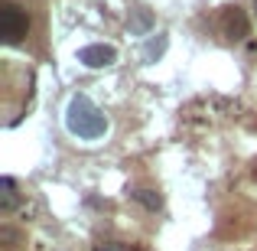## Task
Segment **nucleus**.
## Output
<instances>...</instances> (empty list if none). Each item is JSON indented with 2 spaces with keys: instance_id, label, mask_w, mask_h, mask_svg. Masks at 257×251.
Masks as SVG:
<instances>
[{
  "instance_id": "nucleus-1",
  "label": "nucleus",
  "mask_w": 257,
  "mask_h": 251,
  "mask_svg": "<svg viewBox=\"0 0 257 251\" xmlns=\"http://www.w3.org/2000/svg\"><path fill=\"white\" fill-rule=\"evenodd\" d=\"M65 127L72 137L78 140H101L107 134V118L101 114V108L85 95H72L69 108H65Z\"/></svg>"
},
{
  "instance_id": "nucleus-2",
  "label": "nucleus",
  "mask_w": 257,
  "mask_h": 251,
  "mask_svg": "<svg viewBox=\"0 0 257 251\" xmlns=\"http://www.w3.org/2000/svg\"><path fill=\"white\" fill-rule=\"evenodd\" d=\"M0 30H4L7 46L23 43V36L30 33V13L20 4H13V0H4V4H0Z\"/></svg>"
},
{
  "instance_id": "nucleus-3",
  "label": "nucleus",
  "mask_w": 257,
  "mask_h": 251,
  "mask_svg": "<svg viewBox=\"0 0 257 251\" xmlns=\"http://www.w3.org/2000/svg\"><path fill=\"white\" fill-rule=\"evenodd\" d=\"M215 30H218V36L238 43V39H244L251 33V20H247V13L241 7H221L218 17H215Z\"/></svg>"
},
{
  "instance_id": "nucleus-4",
  "label": "nucleus",
  "mask_w": 257,
  "mask_h": 251,
  "mask_svg": "<svg viewBox=\"0 0 257 251\" xmlns=\"http://www.w3.org/2000/svg\"><path fill=\"white\" fill-rule=\"evenodd\" d=\"M78 62L88 65V69H104V65L117 62V49H114V46H104V43H91V46H85V49H78Z\"/></svg>"
},
{
  "instance_id": "nucleus-5",
  "label": "nucleus",
  "mask_w": 257,
  "mask_h": 251,
  "mask_svg": "<svg viewBox=\"0 0 257 251\" xmlns=\"http://www.w3.org/2000/svg\"><path fill=\"white\" fill-rule=\"evenodd\" d=\"M13 206H17V183H13V176H4L0 180V212L10 215Z\"/></svg>"
},
{
  "instance_id": "nucleus-6",
  "label": "nucleus",
  "mask_w": 257,
  "mask_h": 251,
  "mask_svg": "<svg viewBox=\"0 0 257 251\" xmlns=\"http://www.w3.org/2000/svg\"><path fill=\"white\" fill-rule=\"evenodd\" d=\"M131 33H147L153 26V13L147 10V7H137V10H134V17H131Z\"/></svg>"
},
{
  "instance_id": "nucleus-7",
  "label": "nucleus",
  "mask_w": 257,
  "mask_h": 251,
  "mask_svg": "<svg viewBox=\"0 0 257 251\" xmlns=\"http://www.w3.org/2000/svg\"><path fill=\"white\" fill-rule=\"evenodd\" d=\"M134 199H137L140 206H147L150 212H157V209H163V196H160L157 189H137V193H134Z\"/></svg>"
},
{
  "instance_id": "nucleus-8",
  "label": "nucleus",
  "mask_w": 257,
  "mask_h": 251,
  "mask_svg": "<svg viewBox=\"0 0 257 251\" xmlns=\"http://www.w3.org/2000/svg\"><path fill=\"white\" fill-rule=\"evenodd\" d=\"M0 245H4V251H17L20 245H23V235H20L17 228L4 225V228H0Z\"/></svg>"
},
{
  "instance_id": "nucleus-9",
  "label": "nucleus",
  "mask_w": 257,
  "mask_h": 251,
  "mask_svg": "<svg viewBox=\"0 0 257 251\" xmlns=\"http://www.w3.org/2000/svg\"><path fill=\"white\" fill-rule=\"evenodd\" d=\"M166 52V36H157V39H150L147 43V62H157L160 56Z\"/></svg>"
},
{
  "instance_id": "nucleus-10",
  "label": "nucleus",
  "mask_w": 257,
  "mask_h": 251,
  "mask_svg": "<svg viewBox=\"0 0 257 251\" xmlns=\"http://www.w3.org/2000/svg\"><path fill=\"white\" fill-rule=\"evenodd\" d=\"M94 251H131V245H120V241H107V245H94Z\"/></svg>"
},
{
  "instance_id": "nucleus-11",
  "label": "nucleus",
  "mask_w": 257,
  "mask_h": 251,
  "mask_svg": "<svg viewBox=\"0 0 257 251\" xmlns=\"http://www.w3.org/2000/svg\"><path fill=\"white\" fill-rule=\"evenodd\" d=\"M254 20H257V0H254Z\"/></svg>"
},
{
  "instance_id": "nucleus-12",
  "label": "nucleus",
  "mask_w": 257,
  "mask_h": 251,
  "mask_svg": "<svg viewBox=\"0 0 257 251\" xmlns=\"http://www.w3.org/2000/svg\"><path fill=\"white\" fill-rule=\"evenodd\" d=\"M254 176H257V166H254Z\"/></svg>"
}]
</instances>
